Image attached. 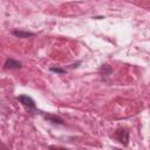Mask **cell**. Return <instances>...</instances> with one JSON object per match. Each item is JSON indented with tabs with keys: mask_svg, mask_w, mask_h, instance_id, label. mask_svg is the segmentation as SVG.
<instances>
[{
	"mask_svg": "<svg viewBox=\"0 0 150 150\" xmlns=\"http://www.w3.org/2000/svg\"><path fill=\"white\" fill-rule=\"evenodd\" d=\"M13 34H14L15 36H19V38H28V36H33V35H34L33 33L23 32V30H14Z\"/></svg>",
	"mask_w": 150,
	"mask_h": 150,
	"instance_id": "obj_4",
	"label": "cell"
},
{
	"mask_svg": "<svg viewBox=\"0 0 150 150\" xmlns=\"http://www.w3.org/2000/svg\"><path fill=\"white\" fill-rule=\"evenodd\" d=\"M5 68L6 69H18L21 68V62L14 60V59H7L5 62Z\"/></svg>",
	"mask_w": 150,
	"mask_h": 150,
	"instance_id": "obj_3",
	"label": "cell"
},
{
	"mask_svg": "<svg viewBox=\"0 0 150 150\" xmlns=\"http://www.w3.org/2000/svg\"><path fill=\"white\" fill-rule=\"evenodd\" d=\"M18 101H19L22 105H25L28 110H35V109H36V108H35V102H34V100H33L32 97L27 96V95H20V96H18Z\"/></svg>",
	"mask_w": 150,
	"mask_h": 150,
	"instance_id": "obj_1",
	"label": "cell"
},
{
	"mask_svg": "<svg viewBox=\"0 0 150 150\" xmlns=\"http://www.w3.org/2000/svg\"><path fill=\"white\" fill-rule=\"evenodd\" d=\"M50 70H52V71H55V73H59V74H64V73H66V70H64V69L55 68V67H52V68H50Z\"/></svg>",
	"mask_w": 150,
	"mask_h": 150,
	"instance_id": "obj_6",
	"label": "cell"
},
{
	"mask_svg": "<svg viewBox=\"0 0 150 150\" xmlns=\"http://www.w3.org/2000/svg\"><path fill=\"white\" fill-rule=\"evenodd\" d=\"M115 137H116L117 141L121 142L123 145H127V144H128V141H129V134H128V131H127L125 129H122V128L117 129L116 132H115Z\"/></svg>",
	"mask_w": 150,
	"mask_h": 150,
	"instance_id": "obj_2",
	"label": "cell"
},
{
	"mask_svg": "<svg viewBox=\"0 0 150 150\" xmlns=\"http://www.w3.org/2000/svg\"><path fill=\"white\" fill-rule=\"evenodd\" d=\"M45 117H46V120H48V121H50L53 123H59V124H62L63 123L62 118H60L57 116H54V115H46Z\"/></svg>",
	"mask_w": 150,
	"mask_h": 150,
	"instance_id": "obj_5",
	"label": "cell"
}]
</instances>
